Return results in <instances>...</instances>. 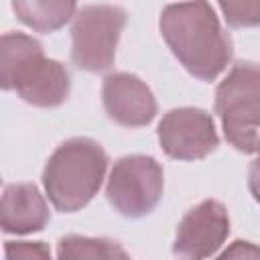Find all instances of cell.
<instances>
[{
	"mask_svg": "<svg viewBox=\"0 0 260 260\" xmlns=\"http://www.w3.org/2000/svg\"><path fill=\"white\" fill-rule=\"evenodd\" d=\"M158 28L179 63L201 81H213L232 61V39L207 0L165 6Z\"/></svg>",
	"mask_w": 260,
	"mask_h": 260,
	"instance_id": "cell-1",
	"label": "cell"
},
{
	"mask_svg": "<svg viewBox=\"0 0 260 260\" xmlns=\"http://www.w3.org/2000/svg\"><path fill=\"white\" fill-rule=\"evenodd\" d=\"M0 83L37 108H57L69 98L71 77L63 63L47 59L43 45L24 32H4L0 41Z\"/></svg>",
	"mask_w": 260,
	"mask_h": 260,
	"instance_id": "cell-2",
	"label": "cell"
},
{
	"mask_svg": "<svg viewBox=\"0 0 260 260\" xmlns=\"http://www.w3.org/2000/svg\"><path fill=\"white\" fill-rule=\"evenodd\" d=\"M108 169V154L100 142L75 136L61 142L43 169V187L61 213L85 207L100 191Z\"/></svg>",
	"mask_w": 260,
	"mask_h": 260,
	"instance_id": "cell-3",
	"label": "cell"
},
{
	"mask_svg": "<svg viewBox=\"0 0 260 260\" xmlns=\"http://www.w3.org/2000/svg\"><path fill=\"white\" fill-rule=\"evenodd\" d=\"M215 114L225 140L240 152L260 146V63L238 61L215 87Z\"/></svg>",
	"mask_w": 260,
	"mask_h": 260,
	"instance_id": "cell-4",
	"label": "cell"
},
{
	"mask_svg": "<svg viewBox=\"0 0 260 260\" xmlns=\"http://www.w3.org/2000/svg\"><path fill=\"white\" fill-rule=\"evenodd\" d=\"M126 26V12L112 4H89L73 16L71 61L75 67L102 73L114 65L116 47Z\"/></svg>",
	"mask_w": 260,
	"mask_h": 260,
	"instance_id": "cell-5",
	"label": "cell"
},
{
	"mask_svg": "<svg viewBox=\"0 0 260 260\" xmlns=\"http://www.w3.org/2000/svg\"><path fill=\"white\" fill-rule=\"evenodd\" d=\"M165 189V173L156 158L146 154H126L110 171L106 197L124 217H142L150 213Z\"/></svg>",
	"mask_w": 260,
	"mask_h": 260,
	"instance_id": "cell-6",
	"label": "cell"
},
{
	"mask_svg": "<svg viewBox=\"0 0 260 260\" xmlns=\"http://www.w3.org/2000/svg\"><path fill=\"white\" fill-rule=\"evenodd\" d=\"M156 134L165 154L175 160H201L219 144L215 122L201 108H175L167 112L158 122Z\"/></svg>",
	"mask_w": 260,
	"mask_h": 260,
	"instance_id": "cell-7",
	"label": "cell"
},
{
	"mask_svg": "<svg viewBox=\"0 0 260 260\" xmlns=\"http://www.w3.org/2000/svg\"><path fill=\"white\" fill-rule=\"evenodd\" d=\"M230 234V217L217 199L191 207L177 225L173 254L179 258H207L217 254Z\"/></svg>",
	"mask_w": 260,
	"mask_h": 260,
	"instance_id": "cell-8",
	"label": "cell"
},
{
	"mask_svg": "<svg viewBox=\"0 0 260 260\" xmlns=\"http://www.w3.org/2000/svg\"><path fill=\"white\" fill-rule=\"evenodd\" d=\"M102 104L108 118L126 128L150 124L158 110L150 87L138 75L126 71H114L104 77Z\"/></svg>",
	"mask_w": 260,
	"mask_h": 260,
	"instance_id": "cell-9",
	"label": "cell"
},
{
	"mask_svg": "<svg viewBox=\"0 0 260 260\" xmlns=\"http://www.w3.org/2000/svg\"><path fill=\"white\" fill-rule=\"evenodd\" d=\"M51 219L49 205L35 183H10L2 191L0 223L4 234L41 232Z\"/></svg>",
	"mask_w": 260,
	"mask_h": 260,
	"instance_id": "cell-10",
	"label": "cell"
},
{
	"mask_svg": "<svg viewBox=\"0 0 260 260\" xmlns=\"http://www.w3.org/2000/svg\"><path fill=\"white\" fill-rule=\"evenodd\" d=\"M77 0H12L16 18L28 28L49 35L75 16Z\"/></svg>",
	"mask_w": 260,
	"mask_h": 260,
	"instance_id": "cell-11",
	"label": "cell"
},
{
	"mask_svg": "<svg viewBox=\"0 0 260 260\" xmlns=\"http://www.w3.org/2000/svg\"><path fill=\"white\" fill-rule=\"evenodd\" d=\"M57 256L69 258H128V252L114 240L89 238V236H63L57 244Z\"/></svg>",
	"mask_w": 260,
	"mask_h": 260,
	"instance_id": "cell-12",
	"label": "cell"
},
{
	"mask_svg": "<svg viewBox=\"0 0 260 260\" xmlns=\"http://www.w3.org/2000/svg\"><path fill=\"white\" fill-rule=\"evenodd\" d=\"M225 22L234 28L260 26V0H217Z\"/></svg>",
	"mask_w": 260,
	"mask_h": 260,
	"instance_id": "cell-13",
	"label": "cell"
},
{
	"mask_svg": "<svg viewBox=\"0 0 260 260\" xmlns=\"http://www.w3.org/2000/svg\"><path fill=\"white\" fill-rule=\"evenodd\" d=\"M6 258H49L51 250L43 242H6Z\"/></svg>",
	"mask_w": 260,
	"mask_h": 260,
	"instance_id": "cell-14",
	"label": "cell"
},
{
	"mask_svg": "<svg viewBox=\"0 0 260 260\" xmlns=\"http://www.w3.org/2000/svg\"><path fill=\"white\" fill-rule=\"evenodd\" d=\"M221 258H260V248L252 242H242L236 240L234 244H230L221 254Z\"/></svg>",
	"mask_w": 260,
	"mask_h": 260,
	"instance_id": "cell-15",
	"label": "cell"
},
{
	"mask_svg": "<svg viewBox=\"0 0 260 260\" xmlns=\"http://www.w3.org/2000/svg\"><path fill=\"white\" fill-rule=\"evenodd\" d=\"M248 189L252 197L260 203V146L256 150V158L248 167Z\"/></svg>",
	"mask_w": 260,
	"mask_h": 260,
	"instance_id": "cell-16",
	"label": "cell"
}]
</instances>
